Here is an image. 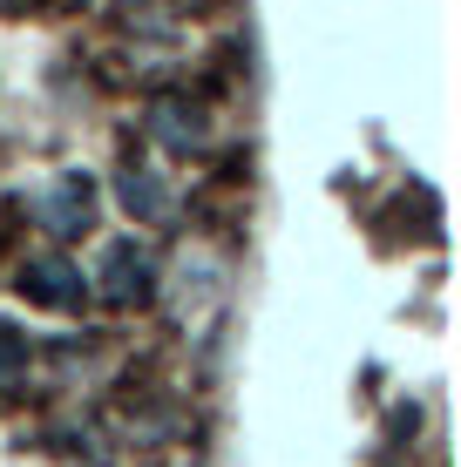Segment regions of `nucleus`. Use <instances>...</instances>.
I'll list each match as a JSON object with an SVG mask.
<instances>
[{
    "label": "nucleus",
    "instance_id": "obj_1",
    "mask_svg": "<svg viewBox=\"0 0 461 467\" xmlns=\"http://www.w3.org/2000/svg\"><path fill=\"white\" fill-rule=\"evenodd\" d=\"M102 271H109V298H150V257L136 244H116L102 257Z\"/></svg>",
    "mask_w": 461,
    "mask_h": 467
},
{
    "label": "nucleus",
    "instance_id": "obj_2",
    "mask_svg": "<svg viewBox=\"0 0 461 467\" xmlns=\"http://www.w3.org/2000/svg\"><path fill=\"white\" fill-rule=\"evenodd\" d=\"M21 285H27V298H41V305H68V298H82V278H75L68 265H55V257H47V265H35Z\"/></svg>",
    "mask_w": 461,
    "mask_h": 467
},
{
    "label": "nucleus",
    "instance_id": "obj_3",
    "mask_svg": "<svg viewBox=\"0 0 461 467\" xmlns=\"http://www.w3.org/2000/svg\"><path fill=\"white\" fill-rule=\"evenodd\" d=\"M47 217H55V231H75V217H89V183H61L55 197H47Z\"/></svg>",
    "mask_w": 461,
    "mask_h": 467
},
{
    "label": "nucleus",
    "instance_id": "obj_4",
    "mask_svg": "<svg viewBox=\"0 0 461 467\" xmlns=\"http://www.w3.org/2000/svg\"><path fill=\"white\" fill-rule=\"evenodd\" d=\"M27 366V332H14V326H0V379H14Z\"/></svg>",
    "mask_w": 461,
    "mask_h": 467
}]
</instances>
